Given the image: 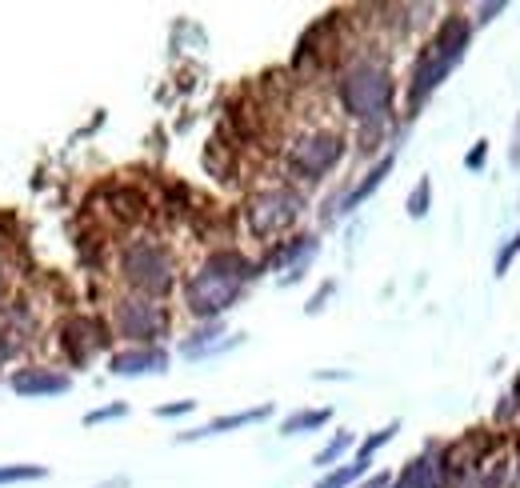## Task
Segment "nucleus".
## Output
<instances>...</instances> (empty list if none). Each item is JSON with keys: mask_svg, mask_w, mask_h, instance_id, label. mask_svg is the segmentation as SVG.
<instances>
[{"mask_svg": "<svg viewBox=\"0 0 520 488\" xmlns=\"http://www.w3.org/2000/svg\"><path fill=\"white\" fill-rule=\"evenodd\" d=\"M108 368L116 376H148V372H164L168 368V352L148 344V348H128V352H116L108 360Z\"/></svg>", "mask_w": 520, "mask_h": 488, "instance_id": "1a4fd4ad", "label": "nucleus"}, {"mask_svg": "<svg viewBox=\"0 0 520 488\" xmlns=\"http://www.w3.org/2000/svg\"><path fill=\"white\" fill-rule=\"evenodd\" d=\"M220 336H224L220 320H208L204 328H196V332H192V336H188V340L180 344V352L196 360V356H212V352H224V348H232V344L240 340V336H232V340H220Z\"/></svg>", "mask_w": 520, "mask_h": 488, "instance_id": "9b49d317", "label": "nucleus"}, {"mask_svg": "<svg viewBox=\"0 0 520 488\" xmlns=\"http://www.w3.org/2000/svg\"><path fill=\"white\" fill-rule=\"evenodd\" d=\"M44 468L40 464H4L0 468V484H20V480H40Z\"/></svg>", "mask_w": 520, "mask_h": 488, "instance_id": "f3484780", "label": "nucleus"}, {"mask_svg": "<svg viewBox=\"0 0 520 488\" xmlns=\"http://www.w3.org/2000/svg\"><path fill=\"white\" fill-rule=\"evenodd\" d=\"M328 296H332V284H324V288H320V292H316V300H312V304H308V312H320V308H324V300H328Z\"/></svg>", "mask_w": 520, "mask_h": 488, "instance_id": "bb28decb", "label": "nucleus"}, {"mask_svg": "<svg viewBox=\"0 0 520 488\" xmlns=\"http://www.w3.org/2000/svg\"><path fill=\"white\" fill-rule=\"evenodd\" d=\"M300 208H304L300 192H292V188H268V192H256V196L248 200L244 220H248L252 236L268 240V236H276V232L292 228V224H296V216H300Z\"/></svg>", "mask_w": 520, "mask_h": 488, "instance_id": "39448f33", "label": "nucleus"}, {"mask_svg": "<svg viewBox=\"0 0 520 488\" xmlns=\"http://www.w3.org/2000/svg\"><path fill=\"white\" fill-rule=\"evenodd\" d=\"M256 276V264L248 260V256H240V252H232V248H220V252H212L208 260H204V268L184 284V300H188V308L196 312V316H204V320H216L220 312H228L236 300H240V292H244V284Z\"/></svg>", "mask_w": 520, "mask_h": 488, "instance_id": "f257e3e1", "label": "nucleus"}, {"mask_svg": "<svg viewBox=\"0 0 520 488\" xmlns=\"http://www.w3.org/2000/svg\"><path fill=\"white\" fill-rule=\"evenodd\" d=\"M120 268H124V280L144 296H164L172 288V280H176L172 252L164 244H152V240L128 244L124 256H120Z\"/></svg>", "mask_w": 520, "mask_h": 488, "instance_id": "20e7f679", "label": "nucleus"}, {"mask_svg": "<svg viewBox=\"0 0 520 488\" xmlns=\"http://www.w3.org/2000/svg\"><path fill=\"white\" fill-rule=\"evenodd\" d=\"M480 488H508V468H504V464H492V468L484 472Z\"/></svg>", "mask_w": 520, "mask_h": 488, "instance_id": "5701e85b", "label": "nucleus"}, {"mask_svg": "<svg viewBox=\"0 0 520 488\" xmlns=\"http://www.w3.org/2000/svg\"><path fill=\"white\" fill-rule=\"evenodd\" d=\"M196 408V400H180V404H164V408H156V416H184V412H192Z\"/></svg>", "mask_w": 520, "mask_h": 488, "instance_id": "b1692460", "label": "nucleus"}, {"mask_svg": "<svg viewBox=\"0 0 520 488\" xmlns=\"http://www.w3.org/2000/svg\"><path fill=\"white\" fill-rule=\"evenodd\" d=\"M516 252H520V228H516V236H512V240H508L500 252H496V276H504V268L516 260Z\"/></svg>", "mask_w": 520, "mask_h": 488, "instance_id": "412c9836", "label": "nucleus"}, {"mask_svg": "<svg viewBox=\"0 0 520 488\" xmlns=\"http://www.w3.org/2000/svg\"><path fill=\"white\" fill-rule=\"evenodd\" d=\"M164 324H168V316L152 300H120L116 304V332L136 340L140 348H148L164 332Z\"/></svg>", "mask_w": 520, "mask_h": 488, "instance_id": "0eeeda50", "label": "nucleus"}, {"mask_svg": "<svg viewBox=\"0 0 520 488\" xmlns=\"http://www.w3.org/2000/svg\"><path fill=\"white\" fill-rule=\"evenodd\" d=\"M348 448H352V432H336V436H332V440H328V444L316 452V460H312V464L328 468V464H332V460H340Z\"/></svg>", "mask_w": 520, "mask_h": 488, "instance_id": "dca6fc26", "label": "nucleus"}, {"mask_svg": "<svg viewBox=\"0 0 520 488\" xmlns=\"http://www.w3.org/2000/svg\"><path fill=\"white\" fill-rule=\"evenodd\" d=\"M360 488H388V476H384V472H376V476H372V480H364Z\"/></svg>", "mask_w": 520, "mask_h": 488, "instance_id": "c85d7f7f", "label": "nucleus"}, {"mask_svg": "<svg viewBox=\"0 0 520 488\" xmlns=\"http://www.w3.org/2000/svg\"><path fill=\"white\" fill-rule=\"evenodd\" d=\"M476 12H480V16H476V20H480V24H484V20H492V16H496V12H504V4H484V8H476Z\"/></svg>", "mask_w": 520, "mask_h": 488, "instance_id": "cd10ccee", "label": "nucleus"}, {"mask_svg": "<svg viewBox=\"0 0 520 488\" xmlns=\"http://www.w3.org/2000/svg\"><path fill=\"white\" fill-rule=\"evenodd\" d=\"M428 200H432V184H428V180H420V184L412 188V196H408V216H416V220H420V216L428 212Z\"/></svg>", "mask_w": 520, "mask_h": 488, "instance_id": "aec40b11", "label": "nucleus"}, {"mask_svg": "<svg viewBox=\"0 0 520 488\" xmlns=\"http://www.w3.org/2000/svg\"><path fill=\"white\" fill-rule=\"evenodd\" d=\"M100 488H128V480H124V476H116V480H108V484H100Z\"/></svg>", "mask_w": 520, "mask_h": 488, "instance_id": "c756f323", "label": "nucleus"}, {"mask_svg": "<svg viewBox=\"0 0 520 488\" xmlns=\"http://www.w3.org/2000/svg\"><path fill=\"white\" fill-rule=\"evenodd\" d=\"M420 488H444V464H436L432 460V468H428V476H424V484Z\"/></svg>", "mask_w": 520, "mask_h": 488, "instance_id": "393cba45", "label": "nucleus"}, {"mask_svg": "<svg viewBox=\"0 0 520 488\" xmlns=\"http://www.w3.org/2000/svg\"><path fill=\"white\" fill-rule=\"evenodd\" d=\"M328 420H332V412H328V408H308V412H292V416L280 424V432H284V436H296V432L324 428Z\"/></svg>", "mask_w": 520, "mask_h": 488, "instance_id": "4468645a", "label": "nucleus"}, {"mask_svg": "<svg viewBox=\"0 0 520 488\" xmlns=\"http://www.w3.org/2000/svg\"><path fill=\"white\" fill-rule=\"evenodd\" d=\"M336 100L352 120L380 124L392 108V76L376 60H356L336 80Z\"/></svg>", "mask_w": 520, "mask_h": 488, "instance_id": "7ed1b4c3", "label": "nucleus"}, {"mask_svg": "<svg viewBox=\"0 0 520 488\" xmlns=\"http://www.w3.org/2000/svg\"><path fill=\"white\" fill-rule=\"evenodd\" d=\"M484 156H488V144H476V148L464 156V164H468V168H480V164H484Z\"/></svg>", "mask_w": 520, "mask_h": 488, "instance_id": "a878e982", "label": "nucleus"}, {"mask_svg": "<svg viewBox=\"0 0 520 488\" xmlns=\"http://www.w3.org/2000/svg\"><path fill=\"white\" fill-rule=\"evenodd\" d=\"M396 428H400V424H388V428H380V432H372V436H368V440L360 444V452H356V460H364V464H368V460H372V452H376V448H384V444H388V440L396 436Z\"/></svg>", "mask_w": 520, "mask_h": 488, "instance_id": "6ab92c4d", "label": "nucleus"}, {"mask_svg": "<svg viewBox=\"0 0 520 488\" xmlns=\"http://www.w3.org/2000/svg\"><path fill=\"white\" fill-rule=\"evenodd\" d=\"M104 344H108L104 324L84 320V316H76V320H68V324H64V348H68V356H72L76 364L92 360V352H100Z\"/></svg>", "mask_w": 520, "mask_h": 488, "instance_id": "6e6552de", "label": "nucleus"}, {"mask_svg": "<svg viewBox=\"0 0 520 488\" xmlns=\"http://www.w3.org/2000/svg\"><path fill=\"white\" fill-rule=\"evenodd\" d=\"M364 460H352V464H344V468H332L324 480H316V488H348V484H356L360 476H364Z\"/></svg>", "mask_w": 520, "mask_h": 488, "instance_id": "2eb2a0df", "label": "nucleus"}, {"mask_svg": "<svg viewBox=\"0 0 520 488\" xmlns=\"http://www.w3.org/2000/svg\"><path fill=\"white\" fill-rule=\"evenodd\" d=\"M68 376L64 372H52V368H20L12 372V392L20 396H60L68 392Z\"/></svg>", "mask_w": 520, "mask_h": 488, "instance_id": "9d476101", "label": "nucleus"}, {"mask_svg": "<svg viewBox=\"0 0 520 488\" xmlns=\"http://www.w3.org/2000/svg\"><path fill=\"white\" fill-rule=\"evenodd\" d=\"M428 468H432V460H428V456L412 460V464L400 472V480H396L392 488H420V484H424V476H428Z\"/></svg>", "mask_w": 520, "mask_h": 488, "instance_id": "a211bd4d", "label": "nucleus"}, {"mask_svg": "<svg viewBox=\"0 0 520 488\" xmlns=\"http://www.w3.org/2000/svg\"><path fill=\"white\" fill-rule=\"evenodd\" d=\"M392 164H396L392 156H380V160H376V168H368V172H364V180H360V184H356V188H352V192L340 200V212H352V208H356L364 196H372V192L384 184V176L392 172Z\"/></svg>", "mask_w": 520, "mask_h": 488, "instance_id": "ddd939ff", "label": "nucleus"}, {"mask_svg": "<svg viewBox=\"0 0 520 488\" xmlns=\"http://www.w3.org/2000/svg\"><path fill=\"white\" fill-rule=\"evenodd\" d=\"M128 408L124 404H108V408H96V412H88L84 416V424H104V420H116V416H124Z\"/></svg>", "mask_w": 520, "mask_h": 488, "instance_id": "4be33fe9", "label": "nucleus"}, {"mask_svg": "<svg viewBox=\"0 0 520 488\" xmlns=\"http://www.w3.org/2000/svg\"><path fill=\"white\" fill-rule=\"evenodd\" d=\"M516 396H520V380H516Z\"/></svg>", "mask_w": 520, "mask_h": 488, "instance_id": "2f4dec72", "label": "nucleus"}, {"mask_svg": "<svg viewBox=\"0 0 520 488\" xmlns=\"http://www.w3.org/2000/svg\"><path fill=\"white\" fill-rule=\"evenodd\" d=\"M468 40H472V20H468V16H448V20L436 28V36L420 48V56H416V64H412L408 108H420V104L448 80V72L464 60Z\"/></svg>", "mask_w": 520, "mask_h": 488, "instance_id": "f03ea898", "label": "nucleus"}, {"mask_svg": "<svg viewBox=\"0 0 520 488\" xmlns=\"http://www.w3.org/2000/svg\"><path fill=\"white\" fill-rule=\"evenodd\" d=\"M340 156H344V136L340 132H312V136L292 144L288 168H292L296 180H320L324 172L336 168Z\"/></svg>", "mask_w": 520, "mask_h": 488, "instance_id": "423d86ee", "label": "nucleus"}, {"mask_svg": "<svg viewBox=\"0 0 520 488\" xmlns=\"http://www.w3.org/2000/svg\"><path fill=\"white\" fill-rule=\"evenodd\" d=\"M512 160H520V124H516V148H512Z\"/></svg>", "mask_w": 520, "mask_h": 488, "instance_id": "7c9ffc66", "label": "nucleus"}, {"mask_svg": "<svg viewBox=\"0 0 520 488\" xmlns=\"http://www.w3.org/2000/svg\"><path fill=\"white\" fill-rule=\"evenodd\" d=\"M272 408L268 404H260V408H248V412H232V416H216V420H208V424H200L196 432H184L180 440H204V436H220V432H232V428H244V424H256V420H264Z\"/></svg>", "mask_w": 520, "mask_h": 488, "instance_id": "f8f14e48", "label": "nucleus"}]
</instances>
